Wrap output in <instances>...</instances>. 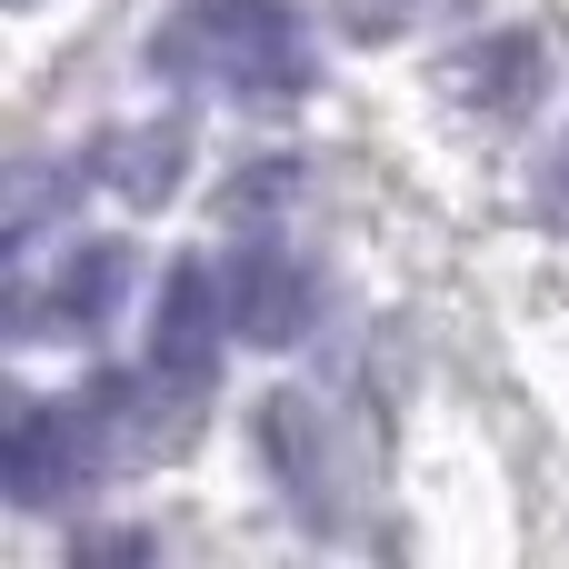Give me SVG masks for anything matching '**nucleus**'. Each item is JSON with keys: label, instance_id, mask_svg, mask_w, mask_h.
Instances as JSON below:
<instances>
[{"label": "nucleus", "instance_id": "5", "mask_svg": "<svg viewBox=\"0 0 569 569\" xmlns=\"http://www.w3.org/2000/svg\"><path fill=\"white\" fill-rule=\"evenodd\" d=\"M260 440H270V460H280L290 500H300V510H320V480H330V460H320V410L280 390V400L260 410Z\"/></svg>", "mask_w": 569, "mask_h": 569}, {"label": "nucleus", "instance_id": "3", "mask_svg": "<svg viewBox=\"0 0 569 569\" xmlns=\"http://www.w3.org/2000/svg\"><path fill=\"white\" fill-rule=\"evenodd\" d=\"M220 290H230V330L260 340V350H280V340L310 330V280H300V260H280V250H260V240L220 270Z\"/></svg>", "mask_w": 569, "mask_h": 569}, {"label": "nucleus", "instance_id": "1", "mask_svg": "<svg viewBox=\"0 0 569 569\" xmlns=\"http://www.w3.org/2000/svg\"><path fill=\"white\" fill-rule=\"evenodd\" d=\"M150 70L230 100H300L310 90V40L290 0H180L150 30Z\"/></svg>", "mask_w": 569, "mask_h": 569}, {"label": "nucleus", "instance_id": "6", "mask_svg": "<svg viewBox=\"0 0 569 569\" xmlns=\"http://www.w3.org/2000/svg\"><path fill=\"white\" fill-rule=\"evenodd\" d=\"M450 90L460 100H490V110H520L530 100V40H490V50L450 60Z\"/></svg>", "mask_w": 569, "mask_h": 569}, {"label": "nucleus", "instance_id": "2", "mask_svg": "<svg viewBox=\"0 0 569 569\" xmlns=\"http://www.w3.org/2000/svg\"><path fill=\"white\" fill-rule=\"evenodd\" d=\"M100 440H110L100 400H90V410H60V400H20V410H10V440H0V490H10L20 510H50V500H70V490L90 480Z\"/></svg>", "mask_w": 569, "mask_h": 569}, {"label": "nucleus", "instance_id": "4", "mask_svg": "<svg viewBox=\"0 0 569 569\" xmlns=\"http://www.w3.org/2000/svg\"><path fill=\"white\" fill-rule=\"evenodd\" d=\"M120 280H130V260L110 250V240H80L70 260H60V280H50V300H20V320L40 330H100L110 320V300H120Z\"/></svg>", "mask_w": 569, "mask_h": 569}, {"label": "nucleus", "instance_id": "7", "mask_svg": "<svg viewBox=\"0 0 569 569\" xmlns=\"http://www.w3.org/2000/svg\"><path fill=\"white\" fill-rule=\"evenodd\" d=\"M110 190L120 200H160L170 180H180V130H130V140H110Z\"/></svg>", "mask_w": 569, "mask_h": 569}, {"label": "nucleus", "instance_id": "8", "mask_svg": "<svg viewBox=\"0 0 569 569\" xmlns=\"http://www.w3.org/2000/svg\"><path fill=\"white\" fill-rule=\"evenodd\" d=\"M430 10H460V0H340V20H350L360 40H390L400 20H430Z\"/></svg>", "mask_w": 569, "mask_h": 569}]
</instances>
